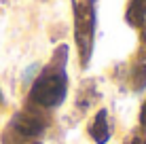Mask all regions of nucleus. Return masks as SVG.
<instances>
[{"label": "nucleus", "mask_w": 146, "mask_h": 144, "mask_svg": "<svg viewBox=\"0 0 146 144\" xmlns=\"http://www.w3.org/2000/svg\"><path fill=\"white\" fill-rule=\"evenodd\" d=\"M68 44H59L53 51L49 64L40 70V74L34 78L30 89V104L44 110L62 106L68 96Z\"/></svg>", "instance_id": "nucleus-1"}, {"label": "nucleus", "mask_w": 146, "mask_h": 144, "mask_svg": "<svg viewBox=\"0 0 146 144\" xmlns=\"http://www.w3.org/2000/svg\"><path fill=\"white\" fill-rule=\"evenodd\" d=\"M51 125V117L44 108H38L34 104H26L19 112H15L9 121L7 129L0 136L2 144H32L44 133V129Z\"/></svg>", "instance_id": "nucleus-2"}, {"label": "nucleus", "mask_w": 146, "mask_h": 144, "mask_svg": "<svg viewBox=\"0 0 146 144\" xmlns=\"http://www.w3.org/2000/svg\"><path fill=\"white\" fill-rule=\"evenodd\" d=\"M74 13V42L78 51L80 68H89L98 28V0H72Z\"/></svg>", "instance_id": "nucleus-3"}, {"label": "nucleus", "mask_w": 146, "mask_h": 144, "mask_svg": "<svg viewBox=\"0 0 146 144\" xmlns=\"http://www.w3.org/2000/svg\"><path fill=\"white\" fill-rule=\"evenodd\" d=\"M129 83L135 93L146 89V49H142L133 57L131 66H129Z\"/></svg>", "instance_id": "nucleus-4"}, {"label": "nucleus", "mask_w": 146, "mask_h": 144, "mask_svg": "<svg viewBox=\"0 0 146 144\" xmlns=\"http://www.w3.org/2000/svg\"><path fill=\"white\" fill-rule=\"evenodd\" d=\"M89 136L95 144H106L110 140V123H108V110L102 108V110L95 112L91 125H89Z\"/></svg>", "instance_id": "nucleus-5"}, {"label": "nucleus", "mask_w": 146, "mask_h": 144, "mask_svg": "<svg viewBox=\"0 0 146 144\" xmlns=\"http://www.w3.org/2000/svg\"><path fill=\"white\" fill-rule=\"evenodd\" d=\"M98 98H100V91H98V87H95V83L93 81H85L83 85L78 87V93H76V110L78 112H87L95 104Z\"/></svg>", "instance_id": "nucleus-6"}, {"label": "nucleus", "mask_w": 146, "mask_h": 144, "mask_svg": "<svg viewBox=\"0 0 146 144\" xmlns=\"http://www.w3.org/2000/svg\"><path fill=\"white\" fill-rule=\"evenodd\" d=\"M125 21L131 28H142L146 21V0H129L127 11H125Z\"/></svg>", "instance_id": "nucleus-7"}, {"label": "nucleus", "mask_w": 146, "mask_h": 144, "mask_svg": "<svg viewBox=\"0 0 146 144\" xmlns=\"http://www.w3.org/2000/svg\"><path fill=\"white\" fill-rule=\"evenodd\" d=\"M127 144H146V127H140V129H135L133 136L129 138Z\"/></svg>", "instance_id": "nucleus-8"}, {"label": "nucleus", "mask_w": 146, "mask_h": 144, "mask_svg": "<svg viewBox=\"0 0 146 144\" xmlns=\"http://www.w3.org/2000/svg\"><path fill=\"white\" fill-rule=\"evenodd\" d=\"M140 127H146V100L140 108Z\"/></svg>", "instance_id": "nucleus-9"}, {"label": "nucleus", "mask_w": 146, "mask_h": 144, "mask_svg": "<svg viewBox=\"0 0 146 144\" xmlns=\"http://www.w3.org/2000/svg\"><path fill=\"white\" fill-rule=\"evenodd\" d=\"M0 98H2V96H0Z\"/></svg>", "instance_id": "nucleus-10"}]
</instances>
